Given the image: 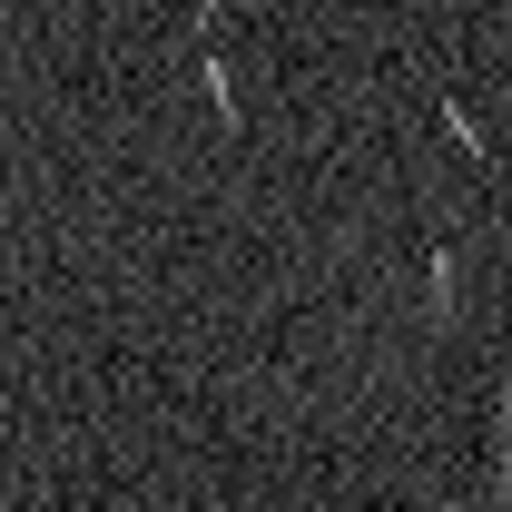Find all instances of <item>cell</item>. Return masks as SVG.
I'll use <instances>...</instances> for the list:
<instances>
[{
    "mask_svg": "<svg viewBox=\"0 0 512 512\" xmlns=\"http://www.w3.org/2000/svg\"><path fill=\"white\" fill-rule=\"evenodd\" d=\"M493 414H512V365H503V375H493Z\"/></svg>",
    "mask_w": 512,
    "mask_h": 512,
    "instance_id": "cell-6",
    "label": "cell"
},
{
    "mask_svg": "<svg viewBox=\"0 0 512 512\" xmlns=\"http://www.w3.org/2000/svg\"><path fill=\"white\" fill-rule=\"evenodd\" d=\"M197 512H227V503H197Z\"/></svg>",
    "mask_w": 512,
    "mask_h": 512,
    "instance_id": "cell-7",
    "label": "cell"
},
{
    "mask_svg": "<svg viewBox=\"0 0 512 512\" xmlns=\"http://www.w3.org/2000/svg\"><path fill=\"white\" fill-rule=\"evenodd\" d=\"M453 306H463V256H453V237H424V316L453 325Z\"/></svg>",
    "mask_w": 512,
    "mask_h": 512,
    "instance_id": "cell-1",
    "label": "cell"
},
{
    "mask_svg": "<svg viewBox=\"0 0 512 512\" xmlns=\"http://www.w3.org/2000/svg\"><path fill=\"white\" fill-rule=\"evenodd\" d=\"M217 10H227V0H188V30H197V40L217 30Z\"/></svg>",
    "mask_w": 512,
    "mask_h": 512,
    "instance_id": "cell-5",
    "label": "cell"
},
{
    "mask_svg": "<svg viewBox=\"0 0 512 512\" xmlns=\"http://www.w3.org/2000/svg\"><path fill=\"white\" fill-rule=\"evenodd\" d=\"M197 89H207V109H217L227 138H247V89H237V69L217 60V50H197Z\"/></svg>",
    "mask_w": 512,
    "mask_h": 512,
    "instance_id": "cell-2",
    "label": "cell"
},
{
    "mask_svg": "<svg viewBox=\"0 0 512 512\" xmlns=\"http://www.w3.org/2000/svg\"><path fill=\"white\" fill-rule=\"evenodd\" d=\"M493 503H512V414H493V483H483Z\"/></svg>",
    "mask_w": 512,
    "mask_h": 512,
    "instance_id": "cell-4",
    "label": "cell"
},
{
    "mask_svg": "<svg viewBox=\"0 0 512 512\" xmlns=\"http://www.w3.org/2000/svg\"><path fill=\"white\" fill-rule=\"evenodd\" d=\"M434 119H444V138L473 158V168H493V138H483V119L463 109V89H444V79H434Z\"/></svg>",
    "mask_w": 512,
    "mask_h": 512,
    "instance_id": "cell-3",
    "label": "cell"
}]
</instances>
